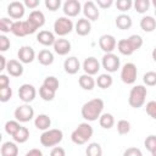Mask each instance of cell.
Instances as JSON below:
<instances>
[{"instance_id":"cell-1","label":"cell","mask_w":156,"mask_h":156,"mask_svg":"<svg viewBox=\"0 0 156 156\" xmlns=\"http://www.w3.org/2000/svg\"><path fill=\"white\" fill-rule=\"evenodd\" d=\"M104 107H105V102H104L102 99H100V98L91 99V100L87 101V102L82 106V110H80L82 117H83L87 122L98 121V119L100 118V116L102 115Z\"/></svg>"},{"instance_id":"cell-2","label":"cell","mask_w":156,"mask_h":156,"mask_svg":"<svg viewBox=\"0 0 156 156\" xmlns=\"http://www.w3.org/2000/svg\"><path fill=\"white\" fill-rule=\"evenodd\" d=\"M93 133H94L93 127L88 122H83L79 123L78 127L71 133V140L76 145H84L90 140Z\"/></svg>"},{"instance_id":"cell-3","label":"cell","mask_w":156,"mask_h":156,"mask_svg":"<svg viewBox=\"0 0 156 156\" xmlns=\"http://www.w3.org/2000/svg\"><path fill=\"white\" fill-rule=\"evenodd\" d=\"M147 95V89L145 85L143 84H138L134 85L130 91H129V96H128V104L130 107L133 108H139L145 104V99Z\"/></svg>"},{"instance_id":"cell-4","label":"cell","mask_w":156,"mask_h":156,"mask_svg":"<svg viewBox=\"0 0 156 156\" xmlns=\"http://www.w3.org/2000/svg\"><path fill=\"white\" fill-rule=\"evenodd\" d=\"M63 139V133L61 129H56V128H52V129H48L45 132L41 133L39 140H40V144L45 147H55L56 145H58Z\"/></svg>"},{"instance_id":"cell-5","label":"cell","mask_w":156,"mask_h":156,"mask_svg":"<svg viewBox=\"0 0 156 156\" xmlns=\"http://www.w3.org/2000/svg\"><path fill=\"white\" fill-rule=\"evenodd\" d=\"M73 29H74V24H73L72 20H69L66 16L56 18V21L54 22V33L61 38L69 34Z\"/></svg>"},{"instance_id":"cell-6","label":"cell","mask_w":156,"mask_h":156,"mask_svg":"<svg viewBox=\"0 0 156 156\" xmlns=\"http://www.w3.org/2000/svg\"><path fill=\"white\" fill-rule=\"evenodd\" d=\"M13 117L20 123H27V122L32 121L33 118H35L34 117V108L29 104L20 105L16 107V110L13 112Z\"/></svg>"},{"instance_id":"cell-7","label":"cell","mask_w":156,"mask_h":156,"mask_svg":"<svg viewBox=\"0 0 156 156\" xmlns=\"http://www.w3.org/2000/svg\"><path fill=\"white\" fill-rule=\"evenodd\" d=\"M101 67L107 72V73H115L117 72V69L121 68V61L119 57L111 52V54H104L102 58H101Z\"/></svg>"},{"instance_id":"cell-8","label":"cell","mask_w":156,"mask_h":156,"mask_svg":"<svg viewBox=\"0 0 156 156\" xmlns=\"http://www.w3.org/2000/svg\"><path fill=\"white\" fill-rule=\"evenodd\" d=\"M138 69L133 62H127L121 68V80L124 84H134L136 80Z\"/></svg>"},{"instance_id":"cell-9","label":"cell","mask_w":156,"mask_h":156,"mask_svg":"<svg viewBox=\"0 0 156 156\" xmlns=\"http://www.w3.org/2000/svg\"><path fill=\"white\" fill-rule=\"evenodd\" d=\"M37 96V89L33 84L29 83H24L18 88V98L24 102V104H29L32 102Z\"/></svg>"},{"instance_id":"cell-10","label":"cell","mask_w":156,"mask_h":156,"mask_svg":"<svg viewBox=\"0 0 156 156\" xmlns=\"http://www.w3.org/2000/svg\"><path fill=\"white\" fill-rule=\"evenodd\" d=\"M83 6L78 0H66L62 5V10L66 17L71 18V17H77L80 11H82Z\"/></svg>"},{"instance_id":"cell-11","label":"cell","mask_w":156,"mask_h":156,"mask_svg":"<svg viewBox=\"0 0 156 156\" xmlns=\"http://www.w3.org/2000/svg\"><path fill=\"white\" fill-rule=\"evenodd\" d=\"M26 12V6L21 1H11L7 5V15L12 20L21 21V18L24 16Z\"/></svg>"},{"instance_id":"cell-12","label":"cell","mask_w":156,"mask_h":156,"mask_svg":"<svg viewBox=\"0 0 156 156\" xmlns=\"http://www.w3.org/2000/svg\"><path fill=\"white\" fill-rule=\"evenodd\" d=\"M83 15H84V18L89 20L90 22L91 21H98L99 20V16H100V11H99V7L96 5V2L89 0V1H85L83 4Z\"/></svg>"},{"instance_id":"cell-13","label":"cell","mask_w":156,"mask_h":156,"mask_svg":"<svg viewBox=\"0 0 156 156\" xmlns=\"http://www.w3.org/2000/svg\"><path fill=\"white\" fill-rule=\"evenodd\" d=\"M99 46L105 54H111L117 46V40L111 34H102L99 38Z\"/></svg>"},{"instance_id":"cell-14","label":"cell","mask_w":156,"mask_h":156,"mask_svg":"<svg viewBox=\"0 0 156 156\" xmlns=\"http://www.w3.org/2000/svg\"><path fill=\"white\" fill-rule=\"evenodd\" d=\"M82 68H83V71H84L85 74L95 76V74H98V72H99L100 68H101V62H99L96 57L89 56V57H87V58L83 61Z\"/></svg>"},{"instance_id":"cell-15","label":"cell","mask_w":156,"mask_h":156,"mask_svg":"<svg viewBox=\"0 0 156 156\" xmlns=\"http://www.w3.org/2000/svg\"><path fill=\"white\" fill-rule=\"evenodd\" d=\"M17 58L22 63H32L35 58V51L29 45H23L17 51Z\"/></svg>"},{"instance_id":"cell-16","label":"cell","mask_w":156,"mask_h":156,"mask_svg":"<svg viewBox=\"0 0 156 156\" xmlns=\"http://www.w3.org/2000/svg\"><path fill=\"white\" fill-rule=\"evenodd\" d=\"M54 51L58 55V56H66L71 49H72V45H71V41L68 39H65V38H58L56 39L55 44H54Z\"/></svg>"},{"instance_id":"cell-17","label":"cell","mask_w":156,"mask_h":156,"mask_svg":"<svg viewBox=\"0 0 156 156\" xmlns=\"http://www.w3.org/2000/svg\"><path fill=\"white\" fill-rule=\"evenodd\" d=\"M63 69L67 74H76L80 69V62L76 56H69L63 61Z\"/></svg>"},{"instance_id":"cell-18","label":"cell","mask_w":156,"mask_h":156,"mask_svg":"<svg viewBox=\"0 0 156 156\" xmlns=\"http://www.w3.org/2000/svg\"><path fill=\"white\" fill-rule=\"evenodd\" d=\"M37 41L44 46H54L56 38H55V33L50 32V30H39V33L37 34Z\"/></svg>"},{"instance_id":"cell-19","label":"cell","mask_w":156,"mask_h":156,"mask_svg":"<svg viewBox=\"0 0 156 156\" xmlns=\"http://www.w3.org/2000/svg\"><path fill=\"white\" fill-rule=\"evenodd\" d=\"M74 30L78 35L85 37L91 32V22L87 18H79L74 24Z\"/></svg>"},{"instance_id":"cell-20","label":"cell","mask_w":156,"mask_h":156,"mask_svg":"<svg viewBox=\"0 0 156 156\" xmlns=\"http://www.w3.org/2000/svg\"><path fill=\"white\" fill-rule=\"evenodd\" d=\"M6 71L11 77H21L23 74V63L18 60H9Z\"/></svg>"},{"instance_id":"cell-21","label":"cell","mask_w":156,"mask_h":156,"mask_svg":"<svg viewBox=\"0 0 156 156\" xmlns=\"http://www.w3.org/2000/svg\"><path fill=\"white\" fill-rule=\"evenodd\" d=\"M34 127L39 130H48L51 127V118L46 115V113H39L35 118H34Z\"/></svg>"},{"instance_id":"cell-22","label":"cell","mask_w":156,"mask_h":156,"mask_svg":"<svg viewBox=\"0 0 156 156\" xmlns=\"http://www.w3.org/2000/svg\"><path fill=\"white\" fill-rule=\"evenodd\" d=\"M115 24L118 29L121 30H126V29H129L133 24V21H132V17L127 13H121L118 15L116 18H115Z\"/></svg>"},{"instance_id":"cell-23","label":"cell","mask_w":156,"mask_h":156,"mask_svg":"<svg viewBox=\"0 0 156 156\" xmlns=\"http://www.w3.org/2000/svg\"><path fill=\"white\" fill-rule=\"evenodd\" d=\"M1 156H18V146L15 141H5L0 149Z\"/></svg>"},{"instance_id":"cell-24","label":"cell","mask_w":156,"mask_h":156,"mask_svg":"<svg viewBox=\"0 0 156 156\" xmlns=\"http://www.w3.org/2000/svg\"><path fill=\"white\" fill-rule=\"evenodd\" d=\"M32 24H34L38 29L41 28L45 24V15L39 10H33L29 13V17L27 18Z\"/></svg>"},{"instance_id":"cell-25","label":"cell","mask_w":156,"mask_h":156,"mask_svg":"<svg viewBox=\"0 0 156 156\" xmlns=\"http://www.w3.org/2000/svg\"><path fill=\"white\" fill-rule=\"evenodd\" d=\"M37 60H38L39 63L43 65V66H50V65H52V62H54L55 58H54V54H52L50 50L43 49V50H40L39 54L37 55Z\"/></svg>"},{"instance_id":"cell-26","label":"cell","mask_w":156,"mask_h":156,"mask_svg":"<svg viewBox=\"0 0 156 156\" xmlns=\"http://www.w3.org/2000/svg\"><path fill=\"white\" fill-rule=\"evenodd\" d=\"M78 84L84 90H93L95 88V85H96V82L93 78V76H89V74L84 73L78 78Z\"/></svg>"},{"instance_id":"cell-27","label":"cell","mask_w":156,"mask_h":156,"mask_svg":"<svg viewBox=\"0 0 156 156\" xmlns=\"http://www.w3.org/2000/svg\"><path fill=\"white\" fill-rule=\"evenodd\" d=\"M140 28L146 32V33H151L156 29V18L152 16H144L140 20Z\"/></svg>"},{"instance_id":"cell-28","label":"cell","mask_w":156,"mask_h":156,"mask_svg":"<svg viewBox=\"0 0 156 156\" xmlns=\"http://www.w3.org/2000/svg\"><path fill=\"white\" fill-rule=\"evenodd\" d=\"M95 82H96V85L100 89H108L113 84V78L110 73H101V74L98 76Z\"/></svg>"},{"instance_id":"cell-29","label":"cell","mask_w":156,"mask_h":156,"mask_svg":"<svg viewBox=\"0 0 156 156\" xmlns=\"http://www.w3.org/2000/svg\"><path fill=\"white\" fill-rule=\"evenodd\" d=\"M99 124L104 129H111L115 126V117H113V115L108 113V112L102 113L100 116V118H99Z\"/></svg>"},{"instance_id":"cell-30","label":"cell","mask_w":156,"mask_h":156,"mask_svg":"<svg viewBox=\"0 0 156 156\" xmlns=\"http://www.w3.org/2000/svg\"><path fill=\"white\" fill-rule=\"evenodd\" d=\"M12 139H13V141L15 143H17V144H23V143H26L28 139H29V129L27 128V127H21L18 130H17V133L12 136Z\"/></svg>"},{"instance_id":"cell-31","label":"cell","mask_w":156,"mask_h":156,"mask_svg":"<svg viewBox=\"0 0 156 156\" xmlns=\"http://www.w3.org/2000/svg\"><path fill=\"white\" fill-rule=\"evenodd\" d=\"M117 50L119 51V54H122L124 56H130L134 52V50L132 49V46L129 45L127 39H121L117 41Z\"/></svg>"},{"instance_id":"cell-32","label":"cell","mask_w":156,"mask_h":156,"mask_svg":"<svg viewBox=\"0 0 156 156\" xmlns=\"http://www.w3.org/2000/svg\"><path fill=\"white\" fill-rule=\"evenodd\" d=\"M11 33L16 37H20V38L26 37L27 32L24 28V21H15L12 24V28H11Z\"/></svg>"},{"instance_id":"cell-33","label":"cell","mask_w":156,"mask_h":156,"mask_svg":"<svg viewBox=\"0 0 156 156\" xmlns=\"http://www.w3.org/2000/svg\"><path fill=\"white\" fill-rule=\"evenodd\" d=\"M85 156H102V147L99 143H90L85 149Z\"/></svg>"},{"instance_id":"cell-34","label":"cell","mask_w":156,"mask_h":156,"mask_svg":"<svg viewBox=\"0 0 156 156\" xmlns=\"http://www.w3.org/2000/svg\"><path fill=\"white\" fill-rule=\"evenodd\" d=\"M127 40H128L129 45L132 46V49H133L134 51L139 50V49L143 46V44H144V40H143V38H141L139 34H132V35H129V37L127 38Z\"/></svg>"},{"instance_id":"cell-35","label":"cell","mask_w":156,"mask_h":156,"mask_svg":"<svg viewBox=\"0 0 156 156\" xmlns=\"http://www.w3.org/2000/svg\"><path fill=\"white\" fill-rule=\"evenodd\" d=\"M55 95H56V91L46 88L45 85L41 84V87L39 88V96L44 100V101H52L55 99Z\"/></svg>"},{"instance_id":"cell-36","label":"cell","mask_w":156,"mask_h":156,"mask_svg":"<svg viewBox=\"0 0 156 156\" xmlns=\"http://www.w3.org/2000/svg\"><path fill=\"white\" fill-rule=\"evenodd\" d=\"M21 127H22V126L20 124L18 121H16V119H11V121H7V122L5 123V127H4V128H5V132H6L9 135L13 136Z\"/></svg>"},{"instance_id":"cell-37","label":"cell","mask_w":156,"mask_h":156,"mask_svg":"<svg viewBox=\"0 0 156 156\" xmlns=\"http://www.w3.org/2000/svg\"><path fill=\"white\" fill-rule=\"evenodd\" d=\"M150 5L151 4H150L149 0H135L133 2V6H134V9L138 13H145L149 10Z\"/></svg>"},{"instance_id":"cell-38","label":"cell","mask_w":156,"mask_h":156,"mask_svg":"<svg viewBox=\"0 0 156 156\" xmlns=\"http://www.w3.org/2000/svg\"><path fill=\"white\" fill-rule=\"evenodd\" d=\"M43 85H45L46 88H49V89H51L54 91H57V89L60 87V83H58V79L56 77L48 76V77H45V79L43 82Z\"/></svg>"},{"instance_id":"cell-39","label":"cell","mask_w":156,"mask_h":156,"mask_svg":"<svg viewBox=\"0 0 156 156\" xmlns=\"http://www.w3.org/2000/svg\"><path fill=\"white\" fill-rule=\"evenodd\" d=\"M130 132V122L127 119H119L117 122V133L119 135H126Z\"/></svg>"},{"instance_id":"cell-40","label":"cell","mask_w":156,"mask_h":156,"mask_svg":"<svg viewBox=\"0 0 156 156\" xmlns=\"http://www.w3.org/2000/svg\"><path fill=\"white\" fill-rule=\"evenodd\" d=\"M143 82H144V84L147 85V87H155V85H156V72L149 71V72L144 73V76H143Z\"/></svg>"},{"instance_id":"cell-41","label":"cell","mask_w":156,"mask_h":156,"mask_svg":"<svg viewBox=\"0 0 156 156\" xmlns=\"http://www.w3.org/2000/svg\"><path fill=\"white\" fill-rule=\"evenodd\" d=\"M12 24H13V21L10 20V18H7V17H1V18H0V30H1L4 34L11 32Z\"/></svg>"},{"instance_id":"cell-42","label":"cell","mask_w":156,"mask_h":156,"mask_svg":"<svg viewBox=\"0 0 156 156\" xmlns=\"http://www.w3.org/2000/svg\"><path fill=\"white\" fill-rule=\"evenodd\" d=\"M116 7L121 12H127L133 7V1L132 0H117L116 1Z\"/></svg>"},{"instance_id":"cell-43","label":"cell","mask_w":156,"mask_h":156,"mask_svg":"<svg viewBox=\"0 0 156 156\" xmlns=\"http://www.w3.org/2000/svg\"><path fill=\"white\" fill-rule=\"evenodd\" d=\"M144 146L150 152H152L154 150H156V135L151 134V135L146 136V139L144 140Z\"/></svg>"},{"instance_id":"cell-44","label":"cell","mask_w":156,"mask_h":156,"mask_svg":"<svg viewBox=\"0 0 156 156\" xmlns=\"http://www.w3.org/2000/svg\"><path fill=\"white\" fill-rule=\"evenodd\" d=\"M145 110H146V113H147L152 119L156 121V100L149 101V102L146 104Z\"/></svg>"},{"instance_id":"cell-45","label":"cell","mask_w":156,"mask_h":156,"mask_svg":"<svg viewBox=\"0 0 156 156\" xmlns=\"http://www.w3.org/2000/svg\"><path fill=\"white\" fill-rule=\"evenodd\" d=\"M45 7L49 10V11H51V12H54V11H57L58 9H60V6H61V0H45Z\"/></svg>"},{"instance_id":"cell-46","label":"cell","mask_w":156,"mask_h":156,"mask_svg":"<svg viewBox=\"0 0 156 156\" xmlns=\"http://www.w3.org/2000/svg\"><path fill=\"white\" fill-rule=\"evenodd\" d=\"M12 98V89L10 87L0 89V101L1 102H7Z\"/></svg>"},{"instance_id":"cell-47","label":"cell","mask_w":156,"mask_h":156,"mask_svg":"<svg viewBox=\"0 0 156 156\" xmlns=\"http://www.w3.org/2000/svg\"><path fill=\"white\" fill-rule=\"evenodd\" d=\"M10 45H11L10 39H9L5 34H1V35H0V51H1V52L7 51V50L10 49Z\"/></svg>"},{"instance_id":"cell-48","label":"cell","mask_w":156,"mask_h":156,"mask_svg":"<svg viewBox=\"0 0 156 156\" xmlns=\"http://www.w3.org/2000/svg\"><path fill=\"white\" fill-rule=\"evenodd\" d=\"M123 156H143V152L140 149H138L135 146H130L123 151Z\"/></svg>"},{"instance_id":"cell-49","label":"cell","mask_w":156,"mask_h":156,"mask_svg":"<svg viewBox=\"0 0 156 156\" xmlns=\"http://www.w3.org/2000/svg\"><path fill=\"white\" fill-rule=\"evenodd\" d=\"M50 156H66V151L61 146H55L50 151Z\"/></svg>"},{"instance_id":"cell-50","label":"cell","mask_w":156,"mask_h":156,"mask_svg":"<svg viewBox=\"0 0 156 156\" xmlns=\"http://www.w3.org/2000/svg\"><path fill=\"white\" fill-rule=\"evenodd\" d=\"M7 87H10V78L2 73V74H0V89L7 88Z\"/></svg>"},{"instance_id":"cell-51","label":"cell","mask_w":156,"mask_h":156,"mask_svg":"<svg viewBox=\"0 0 156 156\" xmlns=\"http://www.w3.org/2000/svg\"><path fill=\"white\" fill-rule=\"evenodd\" d=\"M113 4L112 0H96V5L100 9H108Z\"/></svg>"},{"instance_id":"cell-52","label":"cell","mask_w":156,"mask_h":156,"mask_svg":"<svg viewBox=\"0 0 156 156\" xmlns=\"http://www.w3.org/2000/svg\"><path fill=\"white\" fill-rule=\"evenodd\" d=\"M24 6L26 7H28V9H35L37 6H39V4H40V1L39 0H24Z\"/></svg>"},{"instance_id":"cell-53","label":"cell","mask_w":156,"mask_h":156,"mask_svg":"<svg viewBox=\"0 0 156 156\" xmlns=\"http://www.w3.org/2000/svg\"><path fill=\"white\" fill-rule=\"evenodd\" d=\"M24 156H43V152H41V150L34 147V149H30L29 151H27L24 154Z\"/></svg>"},{"instance_id":"cell-54","label":"cell","mask_w":156,"mask_h":156,"mask_svg":"<svg viewBox=\"0 0 156 156\" xmlns=\"http://www.w3.org/2000/svg\"><path fill=\"white\" fill-rule=\"evenodd\" d=\"M6 66H7V61H6V57L4 55H0V71H4L6 69Z\"/></svg>"},{"instance_id":"cell-55","label":"cell","mask_w":156,"mask_h":156,"mask_svg":"<svg viewBox=\"0 0 156 156\" xmlns=\"http://www.w3.org/2000/svg\"><path fill=\"white\" fill-rule=\"evenodd\" d=\"M151 57H152V60L156 62V46L152 49V52H151Z\"/></svg>"},{"instance_id":"cell-56","label":"cell","mask_w":156,"mask_h":156,"mask_svg":"<svg viewBox=\"0 0 156 156\" xmlns=\"http://www.w3.org/2000/svg\"><path fill=\"white\" fill-rule=\"evenodd\" d=\"M152 6H154L155 10H156V0H152Z\"/></svg>"},{"instance_id":"cell-57","label":"cell","mask_w":156,"mask_h":156,"mask_svg":"<svg viewBox=\"0 0 156 156\" xmlns=\"http://www.w3.org/2000/svg\"><path fill=\"white\" fill-rule=\"evenodd\" d=\"M151 155H152V156H156V150H154V151L151 152Z\"/></svg>"},{"instance_id":"cell-58","label":"cell","mask_w":156,"mask_h":156,"mask_svg":"<svg viewBox=\"0 0 156 156\" xmlns=\"http://www.w3.org/2000/svg\"><path fill=\"white\" fill-rule=\"evenodd\" d=\"M155 16H156V10H155Z\"/></svg>"}]
</instances>
